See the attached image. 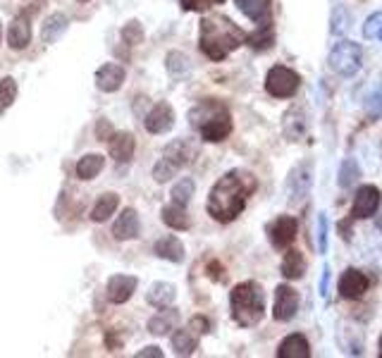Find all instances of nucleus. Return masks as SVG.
Returning <instances> with one entry per match:
<instances>
[{"label": "nucleus", "mask_w": 382, "mask_h": 358, "mask_svg": "<svg viewBox=\"0 0 382 358\" xmlns=\"http://www.w3.org/2000/svg\"><path fill=\"white\" fill-rule=\"evenodd\" d=\"M103 165H105V158H103V155H98V153L84 155V158L77 162V174H79V179L91 181L98 172L103 170Z\"/></svg>", "instance_id": "c756f323"}, {"label": "nucleus", "mask_w": 382, "mask_h": 358, "mask_svg": "<svg viewBox=\"0 0 382 358\" xmlns=\"http://www.w3.org/2000/svg\"><path fill=\"white\" fill-rule=\"evenodd\" d=\"M136 356H139V358H146V356H151V358H160V356H163V351L158 349V347H146V349H141Z\"/></svg>", "instance_id": "79ce46f5"}, {"label": "nucleus", "mask_w": 382, "mask_h": 358, "mask_svg": "<svg viewBox=\"0 0 382 358\" xmlns=\"http://www.w3.org/2000/svg\"><path fill=\"white\" fill-rule=\"evenodd\" d=\"M136 284H139V279L131 277V275H115V277H110V282H108V298L113 303L129 301L131 294L136 291Z\"/></svg>", "instance_id": "2eb2a0df"}, {"label": "nucleus", "mask_w": 382, "mask_h": 358, "mask_svg": "<svg viewBox=\"0 0 382 358\" xmlns=\"http://www.w3.org/2000/svg\"><path fill=\"white\" fill-rule=\"evenodd\" d=\"M113 237L117 242H129V239L139 237V215H136L134 208H127V211L120 213L117 223L113 225Z\"/></svg>", "instance_id": "dca6fc26"}, {"label": "nucleus", "mask_w": 382, "mask_h": 358, "mask_svg": "<svg viewBox=\"0 0 382 358\" xmlns=\"http://www.w3.org/2000/svg\"><path fill=\"white\" fill-rule=\"evenodd\" d=\"M258 181L251 172L246 170H232L227 172L222 179H217V184L210 189L208 196V215L217 223L227 225L236 220L241 215V211L246 208L249 196L256 191Z\"/></svg>", "instance_id": "f257e3e1"}, {"label": "nucleus", "mask_w": 382, "mask_h": 358, "mask_svg": "<svg viewBox=\"0 0 382 358\" xmlns=\"http://www.w3.org/2000/svg\"><path fill=\"white\" fill-rule=\"evenodd\" d=\"M191 196H194V179L184 177V179L177 181L175 189H173V203H177V206H187Z\"/></svg>", "instance_id": "f704fd0d"}, {"label": "nucleus", "mask_w": 382, "mask_h": 358, "mask_svg": "<svg viewBox=\"0 0 382 358\" xmlns=\"http://www.w3.org/2000/svg\"><path fill=\"white\" fill-rule=\"evenodd\" d=\"M168 72L173 77H177V79H182V77H187L189 74V69H191V65H189V57L184 55V53H177V50H173V53L168 55Z\"/></svg>", "instance_id": "473e14b6"}, {"label": "nucleus", "mask_w": 382, "mask_h": 358, "mask_svg": "<svg viewBox=\"0 0 382 358\" xmlns=\"http://www.w3.org/2000/svg\"><path fill=\"white\" fill-rule=\"evenodd\" d=\"M337 15H339V19L334 17V24H332V34H344L346 31V10L344 8H337Z\"/></svg>", "instance_id": "a19ab883"}, {"label": "nucleus", "mask_w": 382, "mask_h": 358, "mask_svg": "<svg viewBox=\"0 0 382 358\" xmlns=\"http://www.w3.org/2000/svg\"><path fill=\"white\" fill-rule=\"evenodd\" d=\"M79 3H89V0H79Z\"/></svg>", "instance_id": "8fccbe9b"}, {"label": "nucleus", "mask_w": 382, "mask_h": 358, "mask_svg": "<svg viewBox=\"0 0 382 358\" xmlns=\"http://www.w3.org/2000/svg\"><path fill=\"white\" fill-rule=\"evenodd\" d=\"M17 99V84L12 77L0 79V110H8Z\"/></svg>", "instance_id": "c9c22d12"}, {"label": "nucleus", "mask_w": 382, "mask_h": 358, "mask_svg": "<svg viewBox=\"0 0 382 358\" xmlns=\"http://www.w3.org/2000/svg\"><path fill=\"white\" fill-rule=\"evenodd\" d=\"M296 308H299V294L289 284H280L275 289V311H273L275 320L289 323L296 315Z\"/></svg>", "instance_id": "9d476101"}, {"label": "nucleus", "mask_w": 382, "mask_h": 358, "mask_svg": "<svg viewBox=\"0 0 382 358\" xmlns=\"http://www.w3.org/2000/svg\"><path fill=\"white\" fill-rule=\"evenodd\" d=\"M296 230H299V220L292 218V215H280L268 230L270 242H273L275 249H287L296 239Z\"/></svg>", "instance_id": "9b49d317"}, {"label": "nucleus", "mask_w": 382, "mask_h": 358, "mask_svg": "<svg viewBox=\"0 0 382 358\" xmlns=\"http://www.w3.org/2000/svg\"><path fill=\"white\" fill-rule=\"evenodd\" d=\"M241 43H246V34L236 27L229 17L225 15H208L201 19L199 29V45L201 53L210 57V60L220 62L239 48Z\"/></svg>", "instance_id": "f03ea898"}, {"label": "nucleus", "mask_w": 382, "mask_h": 358, "mask_svg": "<svg viewBox=\"0 0 382 358\" xmlns=\"http://www.w3.org/2000/svg\"><path fill=\"white\" fill-rule=\"evenodd\" d=\"M65 31H67V17L60 15V12H55V15H50L43 22L41 38H43V43H55Z\"/></svg>", "instance_id": "cd10ccee"}, {"label": "nucleus", "mask_w": 382, "mask_h": 358, "mask_svg": "<svg viewBox=\"0 0 382 358\" xmlns=\"http://www.w3.org/2000/svg\"><path fill=\"white\" fill-rule=\"evenodd\" d=\"M180 3L187 12H203V10L213 8V5L225 3V0H180Z\"/></svg>", "instance_id": "4c0bfd02"}, {"label": "nucleus", "mask_w": 382, "mask_h": 358, "mask_svg": "<svg viewBox=\"0 0 382 358\" xmlns=\"http://www.w3.org/2000/svg\"><path fill=\"white\" fill-rule=\"evenodd\" d=\"M189 122L201 134V139L210 143L225 141L232 134V115H229L227 106L213 99H206L196 108H191Z\"/></svg>", "instance_id": "7ed1b4c3"}, {"label": "nucleus", "mask_w": 382, "mask_h": 358, "mask_svg": "<svg viewBox=\"0 0 382 358\" xmlns=\"http://www.w3.org/2000/svg\"><path fill=\"white\" fill-rule=\"evenodd\" d=\"M122 41L127 45H139L143 41V29L139 22H129L127 27L122 29Z\"/></svg>", "instance_id": "e433bc0d"}, {"label": "nucleus", "mask_w": 382, "mask_h": 358, "mask_svg": "<svg viewBox=\"0 0 382 358\" xmlns=\"http://www.w3.org/2000/svg\"><path fill=\"white\" fill-rule=\"evenodd\" d=\"M246 43L251 45L253 50H270L273 48V43H275V27H273V22H266V24H261V29H256L253 34H249L246 36Z\"/></svg>", "instance_id": "c85d7f7f"}, {"label": "nucleus", "mask_w": 382, "mask_h": 358, "mask_svg": "<svg viewBox=\"0 0 382 358\" xmlns=\"http://www.w3.org/2000/svg\"><path fill=\"white\" fill-rule=\"evenodd\" d=\"M96 132H98V136H108V134H110V127H108V122H98Z\"/></svg>", "instance_id": "a18cd8bd"}, {"label": "nucleus", "mask_w": 382, "mask_h": 358, "mask_svg": "<svg viewBox=\"0 0 382 358\" xmlns=\"http://www.w3.org/2000/svg\"><path fill=\"white\" fill-rule=\"evenodd\" d=\"M282 275L287 279H301L306 275V258L301 251H287L282 258Z\"/></svg>", "instance_id": "b1692460"}, {"label": "nucleus", "mask_w": 382, "mask_h": 358, "mask_svg": "<svg viewBox=\"0 0 382 358\" xmlns=\"http://www.w3.org/2000/svg\"><path fill=\"white\" fill-rule=\"evenodd\" d=\"M280 358H308L311 356V347L304 335H289L278 349Z\"/></svg>", "instance_id": "412c9836"}, {"label": "nucleus", "mask_w": 382, "mask_h": 358, "mask_svg": "<svg viewBox=\"0 0 382 358\" xmlns=\"http://www.w3.org/2000/svg\"><path fill=\"white\" fill-rule=\"evenodd\" d=\"M361 57H364V50L356 41H339L334 43V48L330 50V69L337 72L342 77H354L361 69Z\"/></svg>", "instance_id": "423d86ee"}, {"label": "nucleus", "mask_w": 382, "mask_h": 358, "mask_svg": "<svg viewBox=\"0 0 382 358\" xmlns=\"http://www.w3.org/2000/svg\"><path fill=\"white\" fill-rule=\"evenodd\" d=\"M143 125L151 134H165L175 127V110L170 103H158V106L151 108V113L146 115Z\"/></svg>", "instance_id": "ddd939ff"}, {"label": "nucleus", "mask_w": 382, "mask_h": 358, "mask_svg": "<svg viewBox=\"0 0 382 358\" xmlns=\"http://www.w3.org/2000/svg\"><path fill=\"white\" fill-rule=\"evenodd\" d=\"M117 206H120V196H117V194L113 191L103 194V196L96 201L94 211H91V220H94V223H105V220L117 211Z\"/></svg>", "instance_id": "bb28decb"}, {"label": "nucleus", "mask_w": 382, "mask_h": 358, "mask_svg": "<svg viewBox=\"0 0 382 358\" xmlns=\"http://www.w3.org/2000/svg\"><path fill=\"white\" fill-rule=\"evenodd\" d=\"M155 253L170 263H182L184 260V244L177 237H163L155 242Z\"/></svg>", "instance_id": "393cba45"}, {"label": "nucleus", "mask_w": 382, "mask_h": 358, "mask_svg": "<svg viewBox=\"0 0 382 358\" xmlns=\"http://www.w3.org/2000/svg\"><path fill=\"white\" fill-rule=\"evenodd\" d=\"M0 38H3V27H0Z\"/></svg>", "instance_id": "09e8293b"}, {"label": "nucleus", "mask_w": 382, "mask_h": 358, "mask_svg": "<svg viewBox=\"0 0 382 358\" xmlns=\"http://www.w3.org/2000/svg\"><path fill=\"white\" fill-rule=\"evenodd\" d=\"M378 230L382 232V215H380V218H378Z\"/></svg>", "instance_id": "49530a36"}, {"label": "nucleus", "mask_w": 382, "mask_h": 358, "mask_svg": "<svg viewBox=\"0 0 382 358\" xmlns=\"http://www.w3.org/2000/svg\"><path fill=\"white\" fill-rule=\"evenodd\" d=\"M282 132L289 141H299L306 132V113L299 108H292L285 115V122H282Z\"/></svg>", "instance_id": "4be33fe9"}, {"label": "nucleus", "mask_w": 382, "mask_h": 358, "mask_svg": "<svg viewBox=\"0 0 382 358\" xmlns=\"http://www.w3.org/2000/svg\"><path fill=\"white\" fill-rule=\"evenodd\" d=\"M366 113L371 120H378V117H382V79L375 84L373 91L368 94L366 99Z\"/></svg>", "instance_id": "72a5a7b5"}, {"label": "nucleus", "mask_w": 382, "mask_h": 358, "mask_svg": "<svg viewBox=\"0 0 382 358\" xmlns=\"http://www.w3.org/2000/svg\"><path fill=\"white\" fill-rule=\"evenodd\" d=\"M163 223L168 227H173V230H180V232L191 227V220H189L187 211H184V206H177V203L163 208Z\"/></svg>", "instance_id": "7c9ffc66"}, {"label": "nucleus", "mask_w": 382, "mask_h": 358, "mask_svg": "<svg viewBox=\"0 0 382 358\" xmlns=\"http://www.w3.org/2000/svg\"><path fill=\"white\" fill-rule=\"evenodd\" d=\"M327 284H330V268H322V282H320V294L327 296Z\"/></svg>", "instance_id": "c03bdc74"}, {"label": "nucleus", "mask_w": 382, "mask_h": 358, "mask_svg": "<svg viewBox=\"0 0 382 358\" xmlns=\"http://www.w3.org/2000/svg\"><path fill=\"white\" fill-rule=\"evenodd\" d=\"M134 148H136V141L134 136L129 132H120V134H110V141H108V151L113 155L115 162H129L131 155H134Z\"/></svg>", "instance_id": "f3484780"}, {"label": "nucleus", "mask_w": 382, "mask_h": 358, "mask_svg": "<svg viewBox=\"0 0 382 358\" xmlns=\"http://www.w3.org/2000/svg\"><path fill=\"white\" fill-rule=\"evenodd\" d=\"M210 330V323L206 320L203 315H194L189 320L187 328L177 330L173 335V349L177 356H191L196 351V347H199V337L206 335V332Z\"/></svg>", "instance_id": "0eeeda50"}, {"label": "nucleus", "mask_w": 382, "mask_h": 358, "mask_svg": "<svg viewBox=\"0 0 382 358\" xmlns=\"http://www.w3.org/2000/svg\"><path fill=\"white\" fill-rule=\"evenodd\" d=\"M31 41V27H29V19L24 15L15 17L8 27V43L12 50H24Z\"/></svg>", "instance_id": "a211bd4d"}, {"label": "nucleus", "mask_w": 382, "mask_h": 358, "mask_svg": "<svg viewBox=\"0 0 382 358\" xmlns=\"http://www.w3.org/2000/svg\"><path fill=\"white\" fill-rule=\"evenodd\" d=\"M380 34H382V31H380Z\"/></svg>", "instance_id": "3c124183"}, {"label": "nucleus", "mask_w": 382, "mask_h": 358, "mask_svg": "<svg viewBox=\"0 0 382 358\" xmlns=\"http://www.w3.org/2000/svg\"><path fill=\"white\" fill-rule=\"evenodd\" d=\"M292 201L296 198H304L308 194V189H311V162H304V165H299L296 170L292 172Z\"/></svg>", "instance_id": "a878e982"}, {"label": "nucleus", "mask_w": 382, "mask_h": 358, "mask_svg": "<svg viewBox=\"0 0 382 358\" xmlns=\"http://www.w3.org/2000/svg\"><path fill=\"white\" fill-rule=\"evenodd\" d=\"M229 308H232V320L241 328H253L266 315V296L258 282H241L236 284L229 294Z\"/></svg>", "instance_id": "20e7f679"}, {"label": "nucleus", "mask_w": 382, "mask_h": 358, "mask_svg": "<svg viewBox=\"0 0 382 358\" xmlns=\"http://www.w3.org/2000/svg\"><path fill=\"white\" fill-rule=\"evenodd\" d=\"M299 74L289 67H282V65L273 67L266 77V91L270 96H275V99H292L299 91Z\"/></svg>", "instance_id": "6e6552de"}, {"label": "nucleus", "mask_w": 382, "mask_h": 358, "mask_svg": "<svg viewBox=\"0 0 382 358\" xmlns=\"http://www.w3.org/2000/svg\"><path fill=\"white\" fill-rule=\"evenodd\" d=\"M124 77H127L124 67H120V65L115 62H108L96 72V84L105 94H113V91H117L124 84Z\"/></svg>", "instance_id": "4468645a"}, {"label": "nucleus", "mask_w": 382, "mask_h": 358, "mask_svg": "<svg viewBox=\"0 0 382 358\" xmlns=\"http://www.w3.org/2000/svg\"><path fill=\"white\" fill-rule=\"evenodd\" d=\"M380 203H382V196H380L378 186H373V184L361 186L356 191V198H354V206H351V218L354 220L373 218V215L378 213Z\"/></svg>", "instance_id": "1a4fd4ad"}, {"label": "nucleus", "mask_w": 382, "mask_h": 358, "mask_svg": "<svg viewBox=\"0 0 382 358\" xmlns=\"http://www.w3.org/2000/svg\"><path fill=\"white\" fill-rule=\"evenodd\" d=\"M380 356H382V337H380Z\"/></svg>", "instance_id": "de8ad7c7"}, {"label": "nucleus", "mask_w": 382, "mask_h": 358, "mask_svg": "<svg viewBox=\"0 0 382 358\" xmlns=\"http://www.w3.org/2000/svg\"><path fill=\"white\" fill-rule=\"evenodd\" d=\"M368 286H371V279H368L361 270H354L349 268L344 270V275L339 277V294L349 298V301H356L368 291Z\"/></svg>", "instance_id": "f8f14e48"}, {"label": "nucleus", "mask_w": 382, "mask_h": 358, "mask_svg": "<svg viewBox=\"0 0 382 358\" xmlns=\"http://www.w3.org/2000/svg\"><path fill=\"white\" fill-rule=\"evenodd\" d=\"M382 31V12H375V15L368 17L366 27H364V36L366 38H375Z\"/></svg>", "instance_id": "58836bf2"}, {"label": "nucleus", "mask_w": 382, "mask_h": 358, "mask_svg": "<svg viewBox=\"0 0 382 358\" xmlns=\"http://www.w3.org/2000/svg\"><path fill=\"white\" fill-rule=\"evenodd\" d=\"M196 158V148L191 146L189 141L184 139H177L173 141L170 146L165 148V153H163V158L158 160V165L153 167V177L155 181H168L177 170H182V167H187L191 160Z\"/></svg>", "instance_id": "39448f33"}, {"label": "nucleus", "mask_w": 382, "mask_h": 358, "mask_svg": "<svg viewBox=\"0 0 382 358\" xmlns=\"http://www.w3.org/2000/svg\"><path fill=\"white\" fill-rule=\"evenodd\" d=\"M208 270H210V277L217 279V282H222V279H225V275H222V272H225V270L220 268V263H210V265H208Z\"/></svg>", "instance_id": "37998d69"}, {"label": "nucleus", "mask_w": 382, "mask_h": 358, "mask_svg": "<svg viewBox=\"0 0 382 358\" xmlns=\"http://www.w3.org/2000/svg\"><path fill=\"white\" fill-rule=\"evenodd\" d=\"M361 177V167H359V162L354 160V158H346L344 162H342V167H339V186L342 189H351L354 184H356V179Z\"/></svg>", "instance_id": "2f4dec72"}, {"label": "nucleus", "mask_w": 382, "mask_h": 358, "mask_svg": "<svg viewBox=\"0 0 382 358\" xmlns=\"http://www.w3.org/2000/svg\"><path fill=\"white\" fill-rule=\"evenodd\" d=\"M175 298H177V289L168 282H155L146 294V301L151 306H155V308H168V306H173Z\"/></svg>", "instance_id": "5701e85b"}, {"label": "nucleus", "mask_w": 382, "mask_h": 358, "mask_svg": "<svg viewBox=\"0 0 382 358\" xmlns=\"http://www.w3.org/2000/svg\"><path fill=\"white\" fill-rule=\"evenodd\" d=\"M270 5H273V0H236V8L258 24L270 22V10H273Z\"/></svg>", "instance_id": "6ab92c4d"}, {"label": "nucleus", "mask_w": 382, "mask_h": 358, "mask_svg": "<svg viewBox=\"0 0 382 358\" xmlns=\"http://www.w3.org/2000/svg\"><path fill=\"white\" fill-rule=\"evenodd\" d=\"M177 320H180V313L168 306V308H160L158 311V315H153L148 320V332L155 337H163V335H168L170 330H175Z\"/></svg>", "instance_id": "aec40b11"}, {"label": "nucleus", "mask_w": 382, "mask_h": 358, "mask_svg": "<svg viewBox=\"0 0 382 358\" xmlns=\"http://www.w3.org/2000/svg\"><path fill=\"white\" fill-rule=\"evenodd\" d=\"M318 223H320V230H318V249L320 253L327 251V215L320 213L318 215Z\"/></svg>", "instance_id": "ea45409f"}]
</instances>
